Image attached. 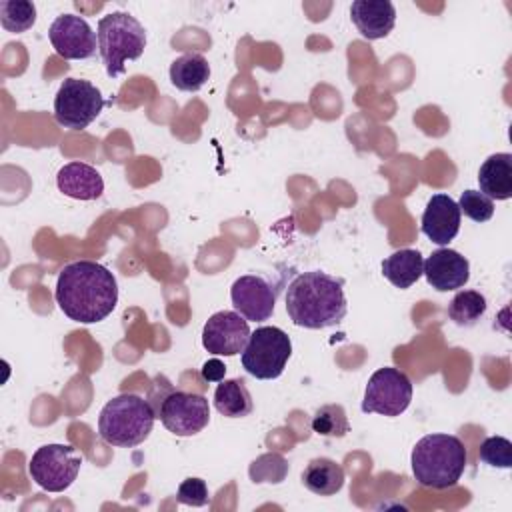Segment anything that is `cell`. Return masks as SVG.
Segmentation results:
<instances>
[{
	"mask_svg": "<svg viewBox=\"0 0 512 512\" xmlns=\"http://www.w3.org/2000/svg\"><path fill=\"white\" fill-rule=\"evenodd\" d=\"M54 298L70 320L96 324L114 312L118 282L106 266L94 260H76L60 270Z\"/></svg>",
	"mask_w": 512,
	"mask_h": 512,
	"instance_id": "1",
	"label": "cell"
},
{
	"mask_svg": "<svg viewBox=\"0 0 512 512\" xmlns=\"http://www.w3.org/2000/svg\"><path fill=\"white\" fill-rule=\"evenodd\" d=\"M348 310L344 280L320 270L294 276L286 288V312L294 326L322 330L344 320Z\"/></svg>",
	"mask_w": 512,
	"mask_h": 512,
	"instance_id": "2",
	"label": "cell"
},
{
	"mask_svg": "<svg viewBox=\"0 0 512 512\" xmlns=\"http://www.w3.org/2000/svg\"><path fill=\"white\" fill-rule=\"evenodd\" d=\"M468 464V452L454 434H426L412 448L410 466L424 488L446 490L458 484Z\"/></svg>",
	"mask_w": 512,
	"mask_h": 512,
	"instance_id": "3",
	"label": "cell"
},
{
	"mask_svg": "<svg viewBox=\"0 0 512 512\" xmlns=\"http://www.w3.org/2000/svg\"><path fill=\"white\" fill-rule=\"evenodd\" d=\"M154 420L156 410L150 400L124 392L108 400L100 410L98 434L110 446L134 448L150 436Z\"/></svg>",
	"mask_w": 512,
	"mask_h": 512,
	"instance_id": "4",
	"label": "cell"
},
{
	"mask_svg": "<svg viewBox=\"0 0 512 512\" xmlns=\"http://www.w3.org/2000/svg\"><path fill=\"white\" fill-rule=\"evenodd\" d=\"M98 52L110 78L126 72V60H138L146 48L144 26L126 12H110L98 20Z\"/></svg>",
	"mask_w": 512,
	"mask_h": 512,
	"instance_id": "5",
	"label": "cell"
},
{
	"mask_svg": "<svg viewBox=\"0 0 512 512\" xmlns=\"http://www.w3.org/2000/svg\"><path fill=\"white\" fill-rule=\"evenodd\" d=\"M292 356L290 336L278 326H260L250 332V338L240 354L242 368L258 380L278 378Z\"/></svg>",
	"mask_w": 512,
	"mask_h": 512,
	"instance_id": "6",
	"label": "cell"
},
{
	"mask_svg": "<svg viewBox=\"0 0 512 512\" xmlns=\"http://www.w3.org/2000/svg\"><path fill=\"white\" fill-rule=\"evenodd\" d=\"M152 406L164 428L180 438L202 432L210 422L208 398L198 392L170 390L168 394H162Z\"/></svg>",
	"mask_w": 512,
	"mask_h": 512,
	"instance_id": "7",
	"label": "cell"
},
{
	"mask_svg": "<svg viewBox=\"0 0 512 512\" xmlns=\"http://www.w3.org/2000/svg\"><path fill=\"white\" fill-rule=\"evenodd\" d=\"M104 108L102 92L88 80L66 78L54 98V120L70 130H84Z\"/></svg>",
	"mask_w": 512,
	"mask_h": 512,
	"instance_id": "8",
	"label": "cell"
},
{
	"mask_svg": "<svg viewBox=\"0 0 512 512\" xmlns=\"http://www.w3.org/2000/svg\"><path fill=\"white\" fill-rule=\"evenodd\" d=\"M82 466V456L70 444H44L28 462L30 478L46 492H64L72 486Z\"/></svg>",
	"mask_w": 512,
	"mask_h": 512,
	"instance_id": "9",
	"label": "cell"
},
{
	"mask_svg": "<svg viewBox=\"0 0 512 512\" xmlns=\"http://www.w3.org/2000/svg\"><path fill=\"white\" fill-rule=\"evenodd\" d=\"M412 402V382L410 378L392 366L378 368L364 388L362 412L364 414H382V416H400Z\"/></svg>",
	"mask_w": 512,
	"mask_h": 512,
	"instance_id": "10",
	"label": "cell"
},
{
	"mask_svg": "<svg viewBox=\"0 0 512 512\" xmlns=\"http://www.w3.org/2000/svg\"><path fill=\"white\" fill-rule=\"evenodd\" d=\"M48 40L64 60H86L96 54L98 36L92 26L76 14H62L48 28Z\"/></svg>",
	"mask_w": 512,
	"mask_h": 512,
	"instance_id": "11",
	"label": "cell"
},
{
	"mask_svg": "<svg viewBox=\"0 0 512 512\" xmlns=\"http://www.w3.org/2000/svg\"><path fill=\"white\" fill-rule=\"evenodd\" d=\"M250 338V326L236 310L214 312L202 328V346L214 356H236Z\"/></svg>",
	"mask_w": 512,
	"mask_h": 512,
	"instance_id": "12",
	"label": "cell"
},
{
	"mask_svg": "<svg viewBox=\"0 0 512 512\" xmlns=\"http://www.w3.org/2000/svg\"><path fill=\"white\" fill-rule=\"evenodd\" d=\"M234 310L248 322H264L276 306V288L258 274H244L230 288Z\"/></svg>",
	"mask_w": 512,
	"mask_h": 512,
	"instance_id": "13",
	"label": "cell"
},
{
	"mask_svg": "<svg viewBox=\"0 0 512 512\" xmlns=\"http://www.w3.org/2000/svg\"><path fill=\"white\" fill-rule=\"evenodd\" d=\"M422 274L434 290L450 292L470 280V262L452 248H438L424 260Z\"/></svg>",
	"mask_w": 512,
	"mask_h": 512,
	"instance_id": "14",
	"label": "cell"
},
{
	"mask_svg": "<svg viewBox=\"0 0 512 512\" xmlns=\"http://www.w3.org/2000/svg\"><path fill=\"white\" fill-rule=\"evenodd\" d=\"M460 216L462 212L456 200H452L448 194H434L422 212L420 230L434 244L446 246L460 230Z\"/></svg>",
	"mask_w": 512,
	"mask_h": 512,
	"instance_id": "15",
	"label": "cell"
},
{
	"mask_svg": "<svg viewBox=\"0 0 512 512\" xmlns=\"http://www.w3.org/2000/svg\"><path fill=\"white\" fill-rule=\"evenodd\" d=\"M350 18L366 40L386 38L396 24V8L390 0H354Z\"/></svg>",
	"mask_w": 512,
	"mask_h": 512,
	"instance_id": "16",
	"label": "cell"
},
{
	"mask_svg": "<svg viewBox=\"0 0 512 512\" xmlns=\"http://www.w3.org/2000/svg\"><path fill=\"white\" fill-rule=\"evenodd\" d=\"M58 190L74 200H96L104 192L100 172L86 162H68L56 174Z\"/></svg>",
	"mask_w": 512,
	"mask_h": 512,
	"instance_id": "17",
	"label": "cell"
},
{
	"mask_svg": "<svg viewBox=\"0 0 512 512\" xmlns=\"http://www.w3.org/2000/svg\"><path fill=\"white\" fill-rule=\"evenodd\" d=\"M478 184L490 200L512 198V154L496 152L488 156L478 170Z\"/></svg>",
	"mask_w": 512,
	"mask_h": 512,
	"instance_id": "18",
	"label": "cell"
},
{
	"mask_svg": "<svg viewBox=\"0 0 512 512\" xmlns=\"http://www.w3.org/2000/svg\"><path fill=\"white\" fill-rule=\"evenodd\" d=\"M344 480V468L332 458H312L302 470V484L318 496H332L340 492Z\"/></svg>",
	"mask_w": 512,
	"mask_h": 512,
	"instance_id": "19",
	"label": "cell"
},
{
	"mask_svg": "<svg viewBox=\"0 0 512 512\" xmlns=\"http://www.w3.org/2000/svg\"><path fill=\"white\" fill-rule=\"evenodd\" d=\"M422 268H424V258L414 248L396 250L382 262L384 278L400 290H406L412 284H416L422 276Z\"/></svg>",
	"mask_w": 512,
	"mask_h": 512,
	"instance_id": "20",
	"label": "cell"
},
{
	"mask_svg": "<svg viewBox=\"0 0 512 512\" xmlns=\"http://www.w3.org/2000/svg\"><path fill=\"white\" fill-rule=\"evenodd\" d=\"M210 78V64L198 52H186L170 64V82L182 92H198Z\"/></svg>",
	"mask_w": 512,
	"mask_h": 512,
	"instance_id": "21",
	"label": "cell"
},
{
	"mask_svg": "<svg viewBox=\"0 0 512 512\" xmlns=\"http://www.w3.org/2000/svg\"><path fill=\"white\" fill-rule=\"evenodd\" d=\"M214 408L226 418H244L254 410L252 396L242 378L220 380L214 390Z\"/></svg>",
	"mask_w": 512,
	"mask_h": 512,
	"instance_id": "22",
	"label": "cell"
},
{
	"mask_svg": "<svg viewBox=\"0 0 512 512\" xmlns=\"http://www.w3.org/2000/svg\"><path fill=\"white\" fill-rule=\"evenodd\" d=\"M488 304L478 290H460L448 304V318L458 326H474L486 312Z\"/></svg>",
	"mask_w": 512,
	"mask_h": 512,
	"instance_id": "23",
	"label": "cell"
},
{
	"mask_svg": "<svg viewBox=\"0 0 512 512\" xmlns=\"http://www.w3.org/2000/svg\"><path fill=\"white\" fill-rule=\"evenodd\" d=\"M36 22V6L28 0H2L0 2V24L6 32L22 34Z\"/></svg>",
	"mask_w": 512,
	"mask_h": 512,
	"instance_id": "24",
	"label": "cell"
},
{
	"mask_svg": "<svg viewBox=\"0 0 512 512\" xmlns=\"http://www.w3.org/2000/svg\"><path fill=\"white\" fill-rule=\"evenodd\" d=\"M312 430L318 436L342 438L350 432V422L342 404H324L312 416Z\"/></svg>",
	"mask_w": 512,
	"mask_h": 512,
	"instance_id": "25",
	"label": "cell"
},
{
	"mask_svg": "<svg viewBox=\"0 0 512 512\" xmlns=\"http://www.w3.org/2000/svg\"><path fill=\"white\" fill-rule=\"evenodd\" d=\"M248 474L254 484H280L288 474V462L280 454H262L250 464Z\"/></svg>",
	"mask_w": 512,
	"mask_h": 512,
	"instance_id": "26",
	"label": "cell"
},
{
	"mask_svg": "<svg viewBox=\"0 0 512 512\" xmlns=\"http://www.w3.org/2000/svg\"><path fill=\"white\" fill-rule=\"evenodd\" d=\"M478 456L488 466L510 468L512 466V442L504 436H488L480 444Z\"/></svg>",
	"mask_w": 512,
	"mask_h": 512,
	"instance_id": "27",
	"label": "cell"
},
{
	"mask_svg": "<svg viewBox=\"0 0 512 512\" xmlns=\"http://www.w3.org/2000/svg\"><path fill=\"white\" fill-rule=\"evenodd\" d=\"M456 204L474 222H488L494 216V200L480 190H464Z\"/></svg>",
	"mask_w": 512,
	"mask_h": 512,
	"instance_id": "28",
	"label": "cell"
},
{
	"mask_svg": "<svg viewBox=\"0 0 512 512\" xmlns=\"http://www.w3.org/2000/svg\"><path fill=\"white\" fill-rule=\"evenodd\" d=\"M176 500L180 504H186V506H206L210 496H208V486L202 478H186L180 482L178 490H176Z\"/></svg>",
	"mask_w": 512,
	"mask_h": 512,
	"instance_id": "29",
	"label": "cell"
},
{
	"mask_svg": "<svg viewBox=\"0 0 512 512\" xmlns=\"http://www.w3.org/2000/svg\"><path fill=\"white\" fill-rule=\"evenodd\" d=\"M224 374H226V364L218 358L206 360L200 368V376L204 382H220L224 380Z\"/></svg>",
	"mask_w": 512,
	"mask_h": 512,
	"instance_id": "30",
	"label": "cell"
}]
</instances>
